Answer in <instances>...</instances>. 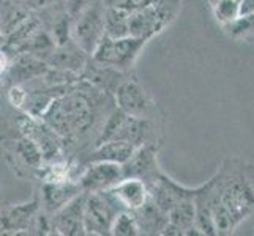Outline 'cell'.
Instances as JSON below:
<instances>
[{"label":"cell","instance_id":"1","mask_svg":"<svg viewBox=\"0 0 254 236\" xmlns=\"http://www.w3.org/2000/svg\"><path fill=\"white\" fill-rule=\"evenodd\" d=\"M114 98L90 82L77 81L65 94L57 98L40 117L64 139L66 143H76L98 125L103 115L104 101Z\"/></svg>","mask_w":254,"mask_h":236},{"label":"cell","instance_id":"2","mask_svg":"<svg viewBox=\"0 0 254 236\" xmlns=\"http://www.w3.org/2000/svg\"><path fill=\"white\" fill-rule=\"evenodd\" d=\"M212 211L218 235L232 233L254 211V183L245 169L224 167L210 180Z\"/></svg>","mask_w":254,"mask_h":236},{"label":"cell","instance_id":"3","mask_svg":"<svg viewBox=\"0 0 254 236\" xmlns=\"http://www.w3.org/2000/svg\"><path fill=\"white\" fill-rule=\"evenodd\" d=\"M152 121L147 117L128 115L119 107L114 109L104 120L101 131L96 137L95 145H101L109 141H124L134 146L155 143V131Z\"/></svg>","mask_w":254,"mask_h":236},{"label":"cell","instance_id":"4","mask_svg":"<svg viewBox=\"0 0 254 236\" xmlns=\"http://www.w3.org/2000/svg\"><path fill=\"white\" fill-rule=\"evenodd\" d=\"M106 35V3L90 0L73 17V40L92 55Z\"/></svg>","mask_w":254,"mask_h":236},{"label":"cell","instance_id":"5","mask_svg":"<svg viewBox=\"0 0 254 236\" xmlns=\"http://www.w3.org/2000/svg\"><path fill=\"white\" fill-rule=\"evenodd\" d=\"M147 41L148 40L145 38L131 37V35L122 38H112L104 35L90 57L98 63L128 73L134 66L136 60L142 52Z\"/></svg>","mask_w":254,"mask_h":236},{"label":"cell","instance_id":"6","mask_svg":"<svg viewBox=\"0 0 254 236\" xmlns=\"http://www.w3.org/2000/svg\"><path fill=\"white\" fill-rule=\"evenodd\" d=\"M182 0H160L142 10L129 13V35L150 40L163 32L180 11Z\"/></svg>","mask_w":254,"mask_h":236},{"label":"cell","instance_id":"7","mask_svg":"<svg viewBox=\"0 0 254 236\" xmlns=\"http://www.w3.org/2000/svg\"><path fill=\"white\" fill-rule=\"evenodd\" d=\"M122 209L111 189L103 192H87L85 200V235H111L112 224Z\"/></svg>","mask_w":254,"mask_h":236},{"label":"cell","instance_id":"8","mask_svg":"<svg viewBox=\"0 0 254 236\" xmlns=\"http://www.w3.org/2000/svg\"><path fill=\"white\" fill-rule=\"evenodd\" d=\"M5 159L8 167L19 178H38L45 164V157L37 143L21 133L11 141H6Z\"/></svg>","mask_w":254,"mask_h":236},{"label":"cell","instance_id":"9","mask_svg":"<svg viewBox=\"0 0 254 236\" xmlns=\"http://www.w3.org/2000/svg\"><path fill=\"white\" fill-rule=\"evenodd\" d=\"M125 178L124 165L108 161H92L85 162L79 180L84 192H103L116 188Z\"/></svg>","mask_w":254,"mask_h":236},{"label":"cell","instance_id":"10","mask_svg":"<svg viewBox=\"0 0 254 236\" xmlns=\"http://www.w3.org/2000/svg\"><path fill=\"white\" fill-rule=\"evenodd\" d=\"M114 99H116V106L120 110L134 117L148 118L152 110L155 109V102L144 90V87L137 81H134V79L129 77H127L120 84L116 94H114Z\"/></svg>","mask_w":254,"mask_h":236},{"label":"cell","instance_id":"11","mask_svg":"<svg viewBox=\"0 0 254 236\" xmlns=\"http://www.w3.org/2000/svg\"><path fill=\"white\" fill-rule=\"evenodd\" d=\"M41 209V200L38 198L27 203L6 206L2 209V235H32L35 219Z\"/></svg>","mask_w":254,"mask_h":236},{"label":"cell","instance_id":"12","mask_svg":"<svg viewBox=\"0 0 254 236\" xmlns=\"http://www.w3.org/2000/svg\"><path fill=\"white\" fill-rule=\"evenodd\" d=\"M125 178H139L150 186L156 181V178L163 173L158 165V157H156V146L155 143H147L137 146L133 156L124 164Z\"/></svg>","mask_w":254,"mask_h":236},{"label":"cell","instance_id":"13","mask_svg":"<svg viewBox=\"0 0 254 236\" xmlns=\"http://www.w3.org/2000/svg\"><path fill=\"white\" fill-rule=\"evenodd\" d=\"M82 192L79 180L73 177L62 181H43L40 197L41 206L46 213L54 214Z\"/></svg>","mask_w":254,"mask_h":236},{"label":"cell","instance_id":"14","mask_svg":"<svg viewBox=\"0 0 254 236\" xmlns=\"http://www.w3.org/2000/svg\"><path fill=\"white\" fill-rule=\"evenodd\" d=\"M85 200L87 192H82L71 202L60 208L57 213L52 214V222H54V233L62 236H79L85 235Z\"/></svg>","mask_w":254,"mask_h":236},{"label":"cell","instance_id":"15","mask_svg":"<svg viewBox=\"0 0 254 236\" xmlns=\"http://www.w3.org/2000/svg\"><path fill=\"white\" fill-rule=\"evenodd\" d=\"M90 55L77 45L71 38L64 45H56L54 49H51L48 54L43 57V60L52 68L66 69L76 74H82L84 68L89 62Z\"/></svg>","mask_w":254,"mask_h":236},{"label":"cell","instance_id":"16","mask_svg":"<svg viewBox=\"0 0 254 236\" xmlns=\"http://www.w3.org/2000/svg\"><path fill=\"white\" fill-rule=\"evenodd\" d=\"M150 197L153 198V202L158 205L161 209H164L166 213H169L171 209L180 203L182 200L194 197L196 195V189H187L180 186L179 183H175L169 177H166L164 173H161L155 183H152L150 186Z\"/></svg>","mask_w":254,"mask_h":236},{"label":"cell","instance_id":"17","mask_svg":"<svg viewBox=\"0 0 254 236\" xmlns=\"http://www.w3.org/2000/svg\"><path fill=\"white\" fill-rule=\"evenodd\" d=\"M111 192L122 209L127 211H136L142 208L150 198V189L147 183L139 178H124L116 188L111 189Z\"/></svg>","mask_w":254,"mask_h":236},{"label":"cell","instance_id":"18","mask_svg":"<svg viewBox=\"0 0 254 236\" xmlns=\"http://www.w3.org/2000/svg\"><path fill=\"white\" fill-rule=\"evenodd\" d=\"M125 74L127 73L119 71L116 68H111V66L95 62V60L90 57L84 68L82 74H81V79H84V81L90 82L92 85L98 87L100 90L114 96L117 89L120 87V84L127 79Z\"/></svg>","mask_w":254,"mask_h":236},{"label":"cell","instance_id":"19","mask_svg":"<svg viewBox=\"0 0 254 236\" xmlns=\"http://www.w3.org/2000/svg\"><path fill=\"white\" fill-rule=\"evenodd\" d=\"M169 222L164 235H202L196 227L194 197L182 200L168 213Z\"/></svg>","mask_w":254,"mask_h":236},{"label":"cell","instance_id":"20","mask_svg":"<svg viewBox=\"0 0 254 236\" xmlns=\"http://www.w3.org/2000/svg\"><path fill=\"white\" fill-rule=\"evenodd\" d=\"M133 213L137 219L139 229H141V235H164L169 217L164 209H161L153 202L152 197L142 208L136 209Z\"/></svg>","mask_w":254,"mask_h":236},{"label":"cell","instance_id":"21","mask_svg":"<svg viewBox=\"0 0 254 236\" xmlns=\"http://www.w3.org/2000/svg\"><path fill=\"white\" fill-rule=\"evenodd\" d=\"M136 148L133 143H128L124 141H109L104 142L101 145L93 146V150L89 156L87 162L92 161H108V162H117L124 165L133 153L136 151Z\"/></svg>","mask_w":254,"mask_h":236},{"label":"cell","instance_id":"22","mask_svg":"<svg viewBox=\"0 0 254 236\" xmlns=\"http://www.w3.org/2000/svg\"><path fill=\"white\" fill-rule=\"evenodd\" d=\"M129 13L122 8L106 6V35L112 38L129 37Z\"/></svg>","mask_w":254,"mask_h":236},{"label":"cell","instance_id":"23","mask_svg":"<svg viewBox=\"0 0 254 236\" xmlns=\"http://www.w3.org/2000/svg\"><path fill=\"white\" fill-rule=\"evenodd\" d=\"M242 0H218L212 5L215 19L220 22L223 27H227L240 16Z\"/></svg>","mask_w":254,"mask_h":236},{"label":"cell","instance_id":"24","mask_svg":"<svg viewBox=\"0 0 254 236\" xmlns=\"http://www.w3.org/2000/svg\"><path fill=\"white\" fill-rule=\"evenodd\" d=\"M114 236H136L141 235V229H139L137 219L133 211H120L116 217V221L112 224V232Z\"/></svg>","mask_w":254,"mask_h":236},{"label":"cell","instance_id":"25","mask_svg":"<svg viewBox=\"0 0 254 236\" xmlns=\"http://www.w3.org/2000/svg\"><path fill=\"white\" fill-rule=\"evenodd\" d=\"M232 38H245L254 33V14H240L237 19L224 27Z\"/></svg>","mask_w":254,"mask_h":236},{"label":"cell","instance_id":"26","mask_svg":"<svg viewBox=\"0 0 254 236\" xmlns=\"http://www.w3.org/2000/svg\"><path fill=\"white\" fill-rule=\"evenodd\" d=\"M160 0H104L106 6H114V8H122L128 13H133L137 10H142L145 6H150Z\"/></svg>","mask_w":254,"mask_h":236},{"label":"cell","instance_id":"27","mask_svg":"<svg viewBox=\"0 0 254 236\" xmlns=\"http://www.w3.org/2000/svg\"><path fill=\"white\" fill-rule=\"evenodd\" d=\"M240 14H254V0H242Z\"/></svg>","mask_w":254,"mask_h":236}]
</instances>
